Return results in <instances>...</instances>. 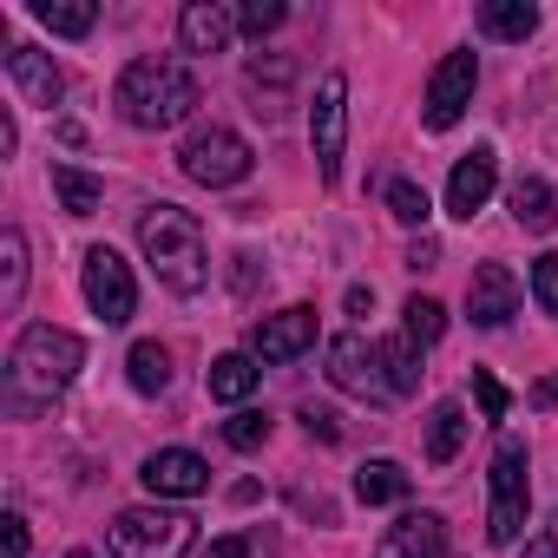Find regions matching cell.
Here are the masks:
<instances>
[{
    "mask_svg": "<svg viewBox=\"0 0 558 558\" xmlns=\"http://www.w3.org/2000/svg\"><path fill=\"white\" fill-rule=\"evenodd\" d=\"M138 250L151 263V276L171 296H197L210 283V263H204V223L184 204H151L138 217Z\"/></svg>",
    "mask_w": 558,
    "mask_h": 558,
    "instance_id": "1",
    "label": "cell"
},
{
    "mask_svg": "<svg viewBox=\"0 0 558 558\" xmlns=\"http://www.w3.org/2000/svg\"><path fill=\"white\" fill-rule=\"evenodd\" d=\"M197 80L178 66V60H132L125 73H119V86H112V106H119V119L125 125H138V132H165V125H184L191 112H197Z\"/></svg>",
    "mask_w": 558,
    "mask_h": 558,
    "instance_id": "2",
    "label": "cell"
},
{
    "mask_svg": "<svg viewBox=\"0 0 558 558\" xmlns=\"http://www.w3.org/2000/svg\"><path fill=\"white\" fill-rule=\"evenodd\" d=\"M86 368V342L73 329H53V323H34L14 355H8V408H34V401H53L73 375Z\"/></svg>",
    "mask_w": 558,
    "mask_h": 558,
    "instance_id": "3",
    "label": "cell"
},
{
    "mask_svg": "<svg viewBox=\"0 0 558 558\" xmlns=\"http://www.w3.org/2000/svg\"><path fill=\"white\" fill-rule=\"evenodd\" d=\"M197 538L191 512H165V506H132L112 519V558H184Z\"/></svg>",
    "mask_w": 558,
    "mask_h": 558,
    "instance_id": "4",
    "label": "cell"
},
{
    "mask_svg": "<svg viewBox=\"0 0 558 558\" xmlns=\"http://www.w3.org/2000/svg\"><path fill=\"white\" fill-rule=\"evenodd\" d=\"M525 506H532V480H525V440L499 434L493 447V506H486V538L512 545L525 532Z\"/></svg>",
    "mask_w": 558,
    "mask_h": 558,
    "instance_id": "5",
    "label": "cell"
},
{
    "mask_svg": "<svg viewBox=\"0 0 558 558\" xmlns=\"http://www.w3.org/2000/svg\"><path fill=\"white\" fill-rule=\"evenodd\" d=\"M178 165H184V178H191V184L230 191V184H243V178H250L256 151H250V145H243L230 125H204V132H191V138H184Z\"/></svg>",
    "mask_w": 558,
    "mask_h": 558,
    "instance_id": "6",
    "label": "cell"
},
{
    "mask_svg": "<svg viewBox=\"0 0 558 558\" xmlns=\"http://www.w3.org/2000/svg\"><path fill=\"white\" fill-rule=\"evenodd\" d=\"M86 303H93V316L106 323V329H119V323H132L138 316V283H132V263L112 250V243H99V250H86Z\"/></svg>",
    "mask_w": 558,
    "mask_h": 558,
    "instance_id": "7",
    "label": "cell"
},
{
    "mask_svg": "<svg viewBox=\"0 0 558 558\" xmlns=\"http://www.w3.org/2000/svg\"><path fill=\"white\" fill-rule=\"evenodd\" d=\"M310 138H316V171L323 184L342 178V138H349V80L329 73L316 86V106H310Z\"/></svg>",
    "mask_w": 558,
    "mask_h": 558,
    "instance_id": "8",
    "label": "cell"
},
{
    "mask_svg": "<svg viewBox=\"0 0 558 558\" xmlns=\"http://www.w3.org/2000/svg\"><path fill=\"white\" fill-rule=\"evenodd\" d=\"M473 86H480V60L473 53H447L427 80V132H447L460 125V112L473 106Z\"/></svg>",
    "mask_w": 558,
    "mask_h": 558,
    "instance_id": "9",
    "label": "cell"
},
{
    "mask_svg": "<svg viewBox=\"0 0 558 558\" xmlns=\"http://www.w3.org/2000/svg\"><path fill=\"white\" fill-rule=\"evenodd\" d=\"M329 381L342 395H362V401H388V375H381V349L362 342V336H336L329 342Z\"/></svg>",
    "mask_w": 558,
    "mask_h": 558,
    "instance_id": "10",
    "label": "cell"
},
{
    "mask_svg": "<svg viewBox=\"0 0 558 558\" xmlns=\"http://www.w3.org/2000/svg\"><path fill=\"white\" fill-rule=\"evenodd\" d=\"M250 349H256V362H296V355H310L316 349V310H276V316H263L256 329H250Z\"/></svg>",
    "mask_w": 558,
    "mask_h": 558,
    "instance_id": "11",
    "label": "cell"
},
{
    "mask_svg": "<svg viewBox=\"0 0 558 558\" xmlns=\"http://www.w3.org/2000/svg\"><path fill=\"white\" fill-rule=\"evenodd\" d=\"M138 480L151 486V499H197V493L210 486V466H204L191 447H158V453L138 466Z\"/></svg>",
    "mask_w": 558,
    "mask_h": 558,
    "instance_id": "12",
    "label": "cell"
},
{
    "mask_svg": "<svg viewBox=\"0 0 558 558\" xmlns=\"http://www.w3.org/2000/svg\"><path fill=\"white\" fill-rule=\"evenodd\" d=\"M466 310H473L480 329H506L519 316V276L506 263H480L473 283H466Z\"/></svg>",
    "mask_w": 558,
    "mask_h": 558,
    "instance_id": "13",
    "label": "cell"
},
{
    "mask_svg": "<svg viewBox=\"0 0 558 558\" xmlns=\"http://www.w3.org/2000/svg\"><path fill=\"white\" fill-rule=\"evenodd\" d=\"M493 184H499V158H493V145H473V151L453 165V178H447V210H453L460 223H473V210H486Z\"/></svg>",
    "mask_w": 558,
    "mask_h": 558,
    "instance_id": "14",
    "label": "cell"
},
{
    "mask_svg": "<svg viewBox=\"0 0 558 558\" xmlns=\"http://www.w3.org/2000/svg\"><path fill=\"white\" fill-rule=\"evenodd\" d=\"M375 558H447V525L440 512H408L388 525V538L375 545Z\"/></svg>",
    "mask_w": 558,
    "mask_h": 558,
    "instance_id": "15",
    "label": "cell"
},
{
    "mask_svg": "<svg viewBox=\"0 0 558 558\" xmlns=\"http://www.w3.org/2000/svg\"><path fill=\"white\" fill-rule=\"evenodd\" d=\"M8 73H14V86H21V99L27 106H60V93H66V80H60V66H53V53H40V47H14L8 53Z\"/></svg>",
    "mask_w": 558,
    "mask_h": 558,
    "instance_id": "16",
    "label": "cell"
},
{
    "mask_svg": "<svg viewBox=\"0 0 558 558\" xmlns=\"http://www.w3.org/2000/svg\"><path fill=\"white\" fill-rule=\"evenodd\" d=\"M230 34H236V14L217 8V0H191V8L178 14V40H184V53H223Z\"/></svg>",
    "mask_w": 558,
    "mask_h": 558,
    "instance_id": "17",
    "label": "cell"
},
{
    "mask_svg": "<svg viewBox=\"0 0 558 558\" xmlns=\"http://www.w3.org/2000/svg\"><path fill=\"white\" fill-rule=\"evenodd\" d=\"M408 493H414V480H408L401 460H362L355 466V499L362 506H401Z\"/></svg>",
    "mask_w": 558,
    "mask_h": 558,
    "instance_id": "18",
    "label": "cell"
},
{
    "mask_svg": "<svg viewBox=\"0 0 558 558\" xmlns=\"http://www.w3.org/2000/svg\"><path fill=\"white\" fill-rule=\"evenodd\" d=\"M466 427H473L466 408H460V401H440V408L427 414V460H434V466H453L460 447H466Z\"/></svg>",
    "mask_w": 558,
    "mask_h": 558,
    "instance_id": "19",
    "label": "cell"
},
{
    "mask_svg": "<svg viewBox=\"0 0 558 558\" xmlns=\"http://www.w3.org/2000/svg\"><path fill=\"white\" fill-rule=\"evenodd\" d=\"M480 34L486 40H532L538 34V8H532V0H486V8H480Z\"/></svg>",
    "mask_w": 558,
    "mask_h": 558,
    "instance_id": "20",
    "label": "cell"
},
{
    "mask_svg": "<svg viewBox=\"0 0 558 558\" xmlns=\"http://www.w3.org/2000/svg\"><path fill=\"white\" fill-rule=\"evenodd\" d=\"M512 217H519V230H558V191L545 184V178H519L512 184Z\"/></svg>",
    "mask_w": 558,
    "mask_h": 558,
    "instance_id": "21",
    "label": "cell"
},
{
    "mask_svg": "<svg viewBox=\"0 0 558 558\" xmlns=\"http://www.w3.org/2000/svg\"><path fill=\"white\" fill-rule=\"evenodd\" d=\"M256 381H263V368H256L250 355H217V362H210V375H204L210 401H250V395H256Z\"/></svg>",
    "mask_w": 558,
    "mask_h": 558,
    "instance_id": "22",
    "label": "cell"
},
{
    "mask_svg": "<svg viewBox=\"0 0 558 558\" xmlns=\"http://www.w3.org/2000/svg\"><path fill=\"white\" fill-rule=\"evenodd\" d=\"M34 21L66 34V40H86L99 27V8H93V0H34Z\"/></svg>",
    "mask_w": 558,
    "mask_h": 558,
    "instance_id": "23",
    "label": "cell"
},
{
    "mask_svg": "<svg viewBox=\"0 0 558 558\" xmlns=\"http://www.w3.org/2000/svg\"><path fill=\"white\" fill-rule=\"evenodd\" d=\"M21 296H27V236L8 230L0 236V310H21Z\"/></svg>",
    "mask_w": 558,
    "mask_h": 558,
    "instance_id": "24",
    "label": "cell"
},
{
    "mask_svg": "<svg viewBox=\"0 0 558 558\" xmlns=\"http://www.w3.org/2000/svg\"><path fill=\"white\" fill-rule=\"evenodd\" d=\"M53 191H60V204H66V217H93L99 210V178L93 171H80V165H53Z\"/></svg>",
    "mask_w": 558,
    "mask_h": 558,
    "instance_id": "25",
    "label": "cell"
},
{
    "mask_svg": "<svg viewBox=\"0 0 558 558\" xmlns=\"http://www.w3.org/2000/svg\"><path fill=\"white\" fill-rule=\"evenodd\" d=\"M125 368H132V388H138V395H165V388H171V355H165L158 342H138V349L125 355Z\"/></svg>",
    "mask_w": 558,
    "mask_h": 558,
    "instance_id": "26",
    "label": "cell"
},
{
    "mask_svg": "<svg viewBox=\"0 0 558 558\" xmlns=\"http://www.w3.org/2000/svg\"><path fill=\"white\" fill-rule=\"evenodd\" d=\"M375 349H381L388 388H395V395H414V388H421V355H414V342L401 336V342H375Z\"/></svg>",
    "mask_w": 558,
    "mask_h": 558,
    "instance_id": "27",
    "label": "cell"
},
{
    "mask_svg": "<svg viewBox=\"0 0 558 558\" xmlns=\"http://www.w3.org/2000/svg\"><path fill=\"white\" fill-rule=\"evenodd\" d=\"M401 316H408V342H414V349H434V342L447 336V310H440L434 296H408Z\"/></svg>",
    "mask_w": 558,
    "mask_h": 558,
    "instance_id": "28",
    "label": "cell"
},
{
    "mask_svg": "<svg viewBox=\"0 0 558 558\" xmlns=\"http://www.w3.org/2000/svg\"><path fill=\"white\" fill-rule=\"evenodd\" d=\"M388 217L408 223V230H421V223H427V191L408 184V178H395V184H388Z\"/></svg>",
    "mask_w": 558,
    "mask_h": 558,
    "instance_id": "29",
    "label": "cell"
},
{
    "mask_svg": "<svg viewBox=\"0 0 558 558\" xmlns=\"http://www.w3.org/2000/svg\"><path fill=\"white\" fill-rule=\"evenodd\" d=\"M223 440H230L236 453H256V447L269 440V414H256V408H243V414H230V421H223Z\"/></svg>",
    "mask_w": 558,
    "mask_h": 558,
    "instance_id": "30",
    "label": "cell"
},
{
    "mask_svg": "<svg viewBox=\"0 0 558 558\" xmlns=\"http://www.w3.org/2000/svg\"><path fill=\"white\" fill-rule=\"evenodd\" d=\"M532 296H538L545 316H558V250H545V256L532 263Z\"/></svg>",
    "mask_w": 558,
    "mask_h": 558,
    "instance_id": "31",
    "label": "cell"
},
{
    "mask_svg": "<svg viewBox=\"0 0 558 558\" xmlns=\"http://www.w3.org/2000/svg\"><path fill=\"white\" fill-rule=\"evenodd\" d=\"M283 14H290V8H283V0H250V8L236 14V27H243L250 40H263L269 27H283Z\"/></svg>",
    "mask_w": 558,
    "mask_h": 558,
    "instance_id": "32",
    "label": "cell"
},
{
    "mask_svg": "<svg viewBox=\"0 0 558 558\" xmlns=\"http://www.w3.org/2000/svg\"><path fill=\"white\" fill-rule=\"evenodd\" d=\"M473 395H480V414H486V421H506V388H499L486 368H473Z\"/></svg>",
    "mask_w": 558,
    "mask_h": 558,
    "instance_id": "33",
    "label": "cell"
},
{
    "mask_svg": "<svg viewBox=\"0 0 558 558\" xmlns=\"http://www.w3.org/2000/svg\"><path fill=\"white\" fill-rule=\"evenodd\" d=\"M303 427H310V440H323V447L342 440V421H336L329 408H316V401H303Z\"/></svg>",
    "mask_w": 558,
    "mask_h": 558,
    "instance_id": "34",
    "label": "cell"
},
{
    "mask_svg": "<svg viewBox=\"0 0 558 558\" xmlns=\"http://www.w3.org/2000/svg\"><path fill=\"white\" fill-rule=\"evenodd\" d=\"M34 545H27V519L21 512H8V519H0V558H27Z\"/></svg>",
    "mask_w": 558,
    "mask_h": 558,
    "instance_id": "35",
    "label": "cell"
},
{
    "mask_svg": "<svg viewBox=\"0 0 558 558\" xmlns=\"http://www.w3.org/2000/svg\"><path fill=\"white\" fill-rule=\"evenodd\" d=\"M434 263H440V243H434V236H421V243L408 250V269H434Z\"/></svg>",
    "mask_w": 558,
    "mask_h": 558,
    "instance_id": "36",
    "label": "cell"
},
{
    "mask_svg": "<svg viewBox=\"0 0 558 558\" xmlns=\"http://www.w3.org/2000/svg\"><path fill=\"white\" fill-rule=\"evenodd\" d=\"M204 558H250V538H210Z\"/></svg>",
    "mask_w": 558,
    "mask_h": 558,
    "instance_id": "37",
    "label": "cell"
},
{
    "mask_svg": "<svg viewBox=\"0 0 558 558\" xmlns=\"http://www.w3.org/2000/svg\"><path fill=\"white\" fill-rule=\"evenodd\" d=\"M368 310H375V290H368V283H355V290H349V316H368Z\"/></svg>",
    "mask_w": 558,
    "mask_h": 558,
    "instance_id": "38",
    "label": "cell"
},
{
    "mask_svg": "<svg viewBox=\"0 0 558 558\" xmlns=\"http://www.w3.org/2000/svg\"><path fill=\"white\" fill-rule=\"evenodd\" d=\"M532 401H538V408H558V375H545V381L532 388Z\"/></svg>",
    "mask_w": 558,
    "mask_h": 558,
    "instance_id": "39",
    "label": "cell"
},
{
    "mask_svg": "<svg viewBox=\"0 0 558 558\" xmlns=\"http://www.w3.org/2000/svg\"><path fill=\"white\" fill-rule=\"evenodd\" d=\"M525 558H558V538H532V545H525Z\"/></svg>",
    "mask_w": 558,
    "mask_h": 558,
    "instance_id": "40",
    "label": "cell"
},
{
    "mask_svg": "<svg viewBox=\"0 0 558 558\" xmlns=\"http://www.w3.org/2000/svg\"><path fill=\"white\" fill-rule=\"evenodd\" d=\"M73 558H93V551H73Z\"/></svg>",
    "mask_w": 558,
    "mask_h": 558,
    "instance_id": "41",
    "label": "cell"
}]
</instances>
